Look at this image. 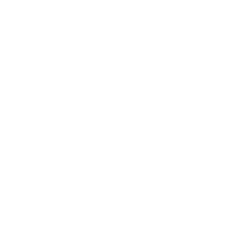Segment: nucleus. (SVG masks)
I'll list each match as a JSON object with an SVG mask.
<instances>
[]
</instances>
